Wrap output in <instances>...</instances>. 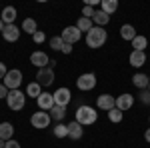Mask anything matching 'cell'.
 <instances>
[{"instance_id":"obj_21","label":"cell","mask_w":150,"mask_h":148,"mask_svg":"<svg viewBox=\"0 0 150 148\" xmlns=\"http://www.w3.org/2000/svg\"><path fill=\"white\" fill-rule=\"evenodd\" d=\"M12 134H14V126L10 122H2L0 124V140H12Z\"/></svg>"},{"instance_id":"obj_8","label":"cell","mask_w":150,"mask_h":148,"mask_svg":"<svg viewBox=\"0 0 150 148\" xmlns=\"http://www.w3.org/2000/svg\"><path fill=\"white\" fill-rule=\"evenodd\" d=\"M60 38L64 40V44H76L82 38V32L76 28V26H66L62 32H60Z\"/></svg>"},{"instance_id":"obj_6","label":"cell","mask_w":150,"mask_h":148,"mask_svg":"<svg viewBox=\"0 0 150 148\" xmlns=\"http://www.w3.org/2000/svg\"><path fill=\"white\" fill-rule=\"evenodd\" d=\"M50 112H44V110H40V112H34L30 116V124L32 128H38V130H42V128H48L50 126Z\"/></svg>"},{"instance_id":"obj_3","label":"cell","mask_w":150,"mask_h":148,"mask_svg":"<svg viewBox=\"0 0 150 148\" xmlns=\"http://www.w3.org/2000/svg\"><path fill=\"white\" fill-rule=\"evenodd\" d=\"M6 104H8V108H10L12 112H18V110H22L24 104H26V94H22L20 90H10L8 96H6Z\"/></svg>"},{"instance_id":"obj_34","label":"cell","mask_w":150,"mask_h":148,"mask_svg":"<svg viewBox=\"0 0 150 148\" xmlns=\"http://www.w3.org/2000/svg\"><path fill=\"white\" fill-rule=\"evenodd\" d=\"M6 148H22V146H20V142H18V140H14V138H12V140H6Z\"/></svg>"},{"instance_id":"obj_24","label":"cell","mask_w":150,"mask_h":148,"mask_svg":"<svg viewBox=\"0 0 150 148\" xmlns=\"http://www.w3.org/2000/svg\"><path fill=\"white\" fill-rule=\"evenodd\" d=\"M76 28L80 30V32H90L94 28V22L90 20V18H84V16H80L78 18V22H76Z\"/></svg>"},{"instance_id":"obj_18","label":"cell","mask_w":150,"mask_h":148,"mask_svg":"<svg viewBox=\"0 0 150 148\" xmlns=\"http://www.w3.org/2000/svg\"><path fill=\"white\" fill-rule=\"evenodd\" d=\"M82 134H84V128H82V124H78L76 120L68 124V136L72 138V140H80Z\"/></svg>"},{"instance_id":"obj_39","label":"cell","mask_w":150,"mask_h":148,"mask_svg":"<svg viewBox=\"0 0 150 148\" xmlns=\"http://www.w3.org/2000/svg\"><path fill=\"white\" fill-rule=\"evenodd\" d=\"M0 148H6V140H0Z\"/></svg>"},{"instance_id":"obj_4","label":"cell","mask_w":150,"mask_h":148,"mask_svg":"<svg viewBox=\"0 0 150 148\" xmlns=\"http://www.w3.org/2000/svg\"><path fill=\"white\" fill-rule=\"evenodd\" d=\"M8 90H20V84H22V72L18 68L8 70V74L4 76V82H2Z\"/></svg>"},{"instance_id":"obj_36","label":"cell","mask_w":150,"mask_h":148,"mask_svg":"<svg viewBox=\"0 0 150 148\" xmlns=\"http://www.w3.org/2000/svg\"><path fill=\"white\" fill-rule=\"evenodd\" d=\"M8 74V70H6V64L4 62H0V80H4V76Z\"/></svg>"},{"instance_id":"obj_22","label":"cell","mask_w":150,"mask_h":148,"mask_svg":"<svg viewBox=\"0 0 150 148\" xmlns=\"http://www.w3.org/2000/svg\"><path fill=\"white\" fill-rule=\"evenodd\" d=\"M120 36H122L124 40H130V42H132L138 34H136V30H134V26H132V24H124V26L120 28Z\"/></svg>"},{"instance_id":"obj_11","label":"cell","mask_w":150,"mask_h":148,"mask_svg":"<svg viewBox=\"0 0 150 148\" xmlns=\"http://www.w3.org/2000/svg\"><path fill=\"white\" fill-rule=\"evenodd\" d=\"M96 106H98L100 110L110 112L112 108H116V98H114V96H110V94H100V96L96 98Z\"/></svg>"},{"instance_id":"obj_15","label":"cell","mask_w":150,"mask_h":148,"mask_svg":"<svg viewBox=\"0 0 150 148\" xmlns=\"http://www.w3.org/2000/svg\"><path fill=\"white\" fill-rule=\"evenodd\" d=\"M128 62H130V66L140 68V66L146 64V54H144V52H138V50H132L130 56H128Z\"/></svg>"},{"instance_id":"obj_40","label":"cell","mask_w":150,"mask_h":148,"mask_svg":"<svg viewBox=\"0 0 150 148\" xmlns=\"http://www.w3.org/2000/svg\"><path fill=\"white\" fill-rule=\"evenodd\" d=\"M4 26H6V24H4V22H2V20H0V32L4 30Z\"/></svg>"},{"instance_id":"obj_33","label":"cell","mask_w":150,"mask_h":148,"mask_svg":"<svg viewBox=\"0 0 150 148\" xmlns=\"http://www.w3.org/2000/svg\"><path fill=\"white\" fill-rule=\"evenodd\" d=\"M138 96H140V100H142L144 104H150V92H148V88H146V90H142Z\"/></svg>"},{"instance_id":"obj_37","label":"cell","mask_w":150,"mask_h":148,"mask_svg":"<svg viewBox=\"0 0 150 148\" xmlns=\"http://www.w3.org/2000/svg\"><path fill=\"white\" fill-rule=\"evenodd\" d=\"M62 52L64 54H72V44H64L62 46Z\"/></svg>"},{"instance_id":"obj_12","label":"cell","mask_w":150,"mask_h":148,"mask_svg":"<svg viewBox=\"0 0 150 148\" xmlns=\"http://www.w3.org/2000/svg\"><path fill=\"white\" fill-rule=\"evenodd\" d=\"M20 32H22V28H18L16 24H10V26H4L2 38H4L6 42H16V40L20 38Z\"/></svg>"},{"instance_id":"obj_26","label":"cell","mask_w":150,"mask_h":148,"mask_svg":"<svg viewBox=\"0 0 150 148\" xmlns=\"http://www.w3.org/2000/svg\"><path fill=\"white\" fill-rule=\"evenodd\" d=\"M146 46H148V38H146V36H136V38H134V40H132V48H134V50H138V52H144V50H146Z\"/></svg>"},{"instance_id":"obj_7","label":"cell","mask_w":150,"mask_h":148,"mask_svg":"<svg viewBox=\"0 0 150 148\" xmlns=\"http://www.w3.org/2000/svg\"><path fill=\"white\" fill-rule=\"evenodd\" d=\"M36 82L42 86V88H46L50 86L52 82H54V68L52 66H46V68H40L36 72Z\"/></svg>"},{"instance_id":"obj_20","label":"cell","mask_w":150,"mask_h":148,"mask_svg":"<svg viewBox=\"0 0 150 148\" xmlns=\"http://www.w3.org/2000/svg\"><path fill=\"white\" fill-rule=\"evenodd\" d=\"M100 10L106 12L108 16H112V14L118 10V2H116V0H100Z\"/></svg>"},{"instance_id":"obj_23","label":"cell","mask_w":150,"mask_h":148,"mask_svg":"<svg viewBox=\"0 0 150 148\" xmlns=\"http://www.w3.org/2000/svg\"><path fill=\"white\" fill-rule=\"evenodd\" d=\"M40 94H42V86H40L36 80H34V82H30V84L26 86V96H30V98H38Z\"/></svg>"},{"instance_id":"obj_17","label":"cell","mask_w":150,"mask_h":148,"mask_svg":"<svg viewBox=\"0 0 150 148\" xmlns=\"http://www.w3.org/2000/svg\"><path fill=\"white\" fill-rule=\"evenodd\" d=\"M132 84L136 86V88H140V90H146L150 84V78L144 74V72H136L134 76H132Z\"/></svg>"},{"instance_id":"obj_13","label":"cell","mask_w":150,"mask_h":148,"mask_svg":"<svg viewBox=\"0 0 150 148\" xmlns=\"http://www.w3.org/2000/svg\"><path fill=\"white\" fill-rule=\"evenodd\" d=\"M36 102H38V108H40V110L50 112V110H52V106H54V96H52L50 92H42V94L36 98Z\"/></svg>"},{"instance_id":"obj_35","label":"cell","mask_w":150,"mask_h":148,"mask_svg":"<svg viewBox=\"0 0 150 148\" xmlns=\"http://www.w3.org/2000/svg\"><path fill=\"white\" fill-rule=\"evenodd\" d=\"M8 92H10V90H8V88L0 82V98H6V96H8Z\"/></svg>"},{"instance_id":"obj_41","label":"cell","mask_w":150,"mask_h":148,"mask_svg":"<svg viewBox=\"0 0 150 148\" xmlns=\"http://www.w3.org/2000/svg\"><path fill=\"white\" fill-rule=\"evenodd\" d=\"M148 92H150V84H148Z\"/></svg>"},{"instance_id":"obj_9","label":"cell","mask_w":150,"mask_h":148,"mask_svg":"<svg viewBox=\"0 0 150 148\" xmlns=\"http://www.w3.org/2000/svg\"><path fill=\"white\" fill-rule=\"evenodd\" d=\"M54 104L56 106H68L70 104V98H72V92H70V88H66V86H60L58 90H54Z\"/></svg>"},{"instance_id":"obj_16","label":"cell","mask_w":150,"mask_h":148,"mask_svg":"<svg viewBox=\"0 0 150 148\" xmlns=\"http://www.w3.org/2000/svg\"><path fill=\"white\" fill-rule=\"evenodd\" d=\"M0 20L6 24V26L14 24V20H16V8H14V6H6V8H2V12H0Z\"/></svg>"},{"instance_id":"obj_28","label":"cell","mask_w":150,"mask_h":148,"mask_svg":"<svg viewBox=\"0 0 150 148\" xmlns=\"http://www.w3.org/2000/svg\"><path fill=\"white\" fill-rule=\"evenodd\" d=\"M54 136L56 138H66L68 136V124L56 122V126H54Z\"/></svg>"},{"instance_id":"obj_38","label":"cell","mask_w":150,"mask_h":148,"mask_svg":"<svg viewBox=\"0 0 150 148\" xmlns=\"http://www.w3.org/2000/svg\"><path fill=\"white\" fill-rule=\"evenodd\" d=\"M144 138H146V142H150V128L146 130V132H144Z\"/></svg>"},{"instance_id":"obj_31","label":"cell","mask_w":150,"mask_h":148,"mask_svg":"<svg viewBox=\"0 0 150 148\" xmlns=\"http://www.w3.org/2000/svg\"><path fill=\"white\" fill-rule=\"evenodd\" d=\"M94 6H88V4H84V8H82V16H84V18H90V20H92V16H94Z\"/></svg>"},{"instance_id":"obj_29","label":"cell","mask_w":150,"mask_h":148,"mask_svg":"<svg viewBox=\"0 0 150 148\" xmlns=\"http://www.w3.org/2000/svg\"><path fill=\"white\" fill-rule=\"evenodd\" d=\"M108 118H110V122L118 124V122H122V118H124V112H120L118 108H112V110L108 112Z\"/></svg>"},{"instance_id":"obj_27","label":"cell","mask_w":150,"mask_h":148,"mask_svg":"<svg viewBox=\"0 0 150 148\" xmlns=\"http://www.w3.org/2000/svg\"><path fill=\"white\" fill-rule=\"evenodd\" d=\"M22 32H28V34L38 32V24H36L34 18H26V20L22 22Z\"/></svg>"},{"instance_id":"obj_5","label":"cell","mask_w":150,"mask_h":148,"mask_svg":"<svg viewBox=\"0 0 150 148\" xmlns=\"http://www.w3.org/2000/svg\"><path fill=\"white\" fill-rule=\"evenodd\" d=\"M76 86H78V90H82V92L92 90L94 86H96V74H92V72L80 74V76L76 78Z\"/></svg>"},{"instance_id":"obj_25","label":"cell","mask_w":150,"mask_h":148,"mask_svg":"<svg viewBox=\"0 0 150 148\" xmlns=\"http://www.w3.org/2000/svg\"><path fill=\"white\" fill-rule=\"evenodd\" d=\"M64 116H66V108L64 106H52V110H50V118H54L56 122H62L64 120Z\"/></svg>"},{"instance_id":"obj_19","label":"cell","mask_w":150,"mask_h":148,"mask_svg":"<svg viewBox=\"0 0 150 148\" xmlns=\"http://www.w3.org/2000/svg\"><path fill=\"white\" fill-rule=\"evenodd\" d=\"M92 22H94V26L104 28L106 24L110 22V16H108L106 12H102V10H96V12H94V16H92Z\"/></svg>"},{"instance_id":"obj_30","label":"cell","mask_w":150,"mask_h":148,"mask_svg":"<svg viewBox=\"0 0 150 148\" xmlns=\"http://www.w3.org/2000/svg\"><path fill=\"white\" fill-rule=\"evenodd\" d=\"M62 46H64V40H62L60 36H52V38H50V48H52V50H60V52H62Z\"/></svg>"},{"instance_id":"obj_10","label":"cell","mask_w":150,"mask_h":148,"mask_svg":"<svg viewBox=\"0 0 150 148\" xmlns=\"http://www.w3.org/2000/svg\"><path fill=\"white\" fill-rule=\"evenodd\" d=\"M30 64H34L36 68L40 70V68H46V66H50V58H48L46 52H32L30 54Z\"/></svg>"},{"instance_id":"obj_1","label":"cell","mask_w":150,"mask_h":148,"mask_svg":"<svg viewBox=\"0 0 150 148\" xmlns=\"http://www.w3.org/2000/svg\"><path fill=\"white\" fill-rule=\"evenodd\" d=\"M108 40V32L100 28V26H94L90 32H86V46L88 48H102Z\"/></svg>"},{"instance_id":"obj_32","label":"cell","mask_w":150,"mask_h":148,"mask_svg":"<svg viewBox=\"0 0 150 148\" xmlns=\"http://www.w3.org/2000/svg\"><path fill=\"white\" fill-rule=\"evenodd\" d=\"M32 40H34L36 44H42V42H44V40H46V34H44V32H40V30H38V32H34V34H32Z\"/></svg>"},{"instance_id":"obj_14","label":"cell","mask_w":150,"mask_h":148,"mask_svg":"<svg viewBox=\"0 0 150 148\" xmlns=\"http://www.w3.org/2000/svg\"><path fill=\"white\" fill-rule=\"evenodd\" d=\"M132 104H134V96H132V94H128V92L120 94V96L116 98V108H118L120 112L130 110V108H132Z\"/></svg>"},{"instance_id":"obj_2","label":"cell","mask_w":150,"mask_h":148,"mask_svg":"<svg viewBox=\"0 0 150 148\" xmlns=\"http://www.w3.org/2000/svg\"><path fill=\"white\" fill-rule=\"evenodd\" d=\"M74 116H76V122L82 124V126L94 124L98 120V112H96V108H92V106H78V110L74 112Z\"/></svg>"}]
</instances>
